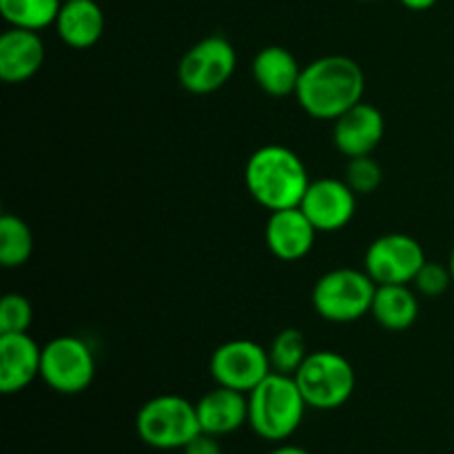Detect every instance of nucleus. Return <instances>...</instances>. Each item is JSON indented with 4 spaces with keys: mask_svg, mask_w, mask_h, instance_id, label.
Wrapping results in <instances>:
<instances>
[{
    "mask_svg": "<svg viewBox=\"0 0 454 454\" xmlns=\"http://www.w3.org/2000/svg\"><path fill=\"white\" fill-rule=\"evenodd\" d=\"M317 233H335L350 224L357 211V193L346 180L322 177L309 184L304 200L300 204Z\"/></svg>",
    "mask_w": 454,
    "mask_h": 454,
    "instance_id": "11",
    "label": "nucleus"
},
{
    "mask_svg": "<svg viewBox=\"0 0 454 454\" xmlns=\"http://www.w3.org/2000/svg\"><path fill=\"white\" fill-rule=\"evenodd\" d=\"M264 238L266 247L278 260L297 262L304 260L313 251L317 229L300 207L284 208V211L270 213L269 222H266Z\"/></svg>",
    "mask_w": 454,
    "mask_h": 454,
    "instance_id": "14",
    "label": "nucleus"
},
{
    "mask_svg": "<svg viewBox=\"0 0 454 454\" xmlns=\"http://www.w3.org/2000/svg\"><path fill=\"white\" fill-rule=\"evenodd\" d=\"M375 291V279L366 270L335 269L315 282L310 301L326 322L350 324L371 315Z\"/></svg>",
    "mask_w": 454,
    "mask_h": 454,
    "instance_id": "4",
    "label": "nucleus"
},
{
    "mask_svg": "<svg viewBox=\"0 0 454 454\" xmlns=\"http://www.w3.org/2000/svg\"><path fill=\"white\" fill-rule=\"evenodd\" d=\"M309 357V348H306L304 333L297 328H284L275 335V340L269 346V359L273 372H282V375H295L300 371L301 364Z\"/></svg>",
    "mask_w": 454,
    "mask_h": 454,
    "instance_id": "22",
    "label": "nucleus"
},
{
    "mask_svg": "<svg viewBox=\"0 0 454 454\" xmlns=\"http://www.w3.org/2000/svg\"><path fill=\"white\" fill-rule=\"evenodd\" d=\"M306 408L295 377L270 372L248 393V426L266 442H286L304 421Z\"/></svg>",
    "mask_w": 454,
    "mask_h": 454,
    "instance_id": "3",
    "label": "nucleus"
},
{
    "mask_svg": "<svg viewBox=\"0 0 454 454\" xmlns=\"http://www.w3.org/2000/svg\"><path fill=\"white\" fill-rule=\"evenodd\" d=\"M269 454H309V452L300 446H279L275 448V450H270Z\"/></svg>",
    "mask_w": 454,
    "mask_h": 454,
    "instance_id": "28",
    "label": "nucleus"
},
{
    "mask_svg": "<svg viewBox=\"0 0 454 454\" xmlns=\"http://www.w3.org/2000/svg\"><path fill=\"white\" fill-rule=\"evenodd\" d=\"M136 433L146 446L177 450L202 433L198 408L180 395H160L142 403L136 415Z\"/></svg>",
    "mask_w": 454,
    "mask_h": 454,
    "instance_id": "5",
    "label": "nucleus"
},
{
    "mask_svg": "<svg viewBox=\"0 0 454 454\" xmlns=\"http://www.w3.org/2000/svg\"><path fill=\"white\" fill-rule=\"evenodd\" d=\"M244 182L251 198L273 213L300 207L310 177L295 151L282 145H266L248 158Z\"/></svg>",
    "mask_w": 454,
    "mask_h": 454,
    "instance_id": "2",
    "label": "nucleus"
},
{
    "mask_svg": "<svg viewBox=\"0 0 454 454\" xmlns=\"http://www.w3.org/2000/svg\"><path fill=\"white\" fill-rule=\"evenodd\" d=\"M384 173H381L380 162L372 155H359L350 158L346 167V182L357 195H368L380 189Z\"/></svg>",
    "mask_w": 454,
    "mask_h": 454,
    "instance_id": "24",
    "label": "nucleus"
},
{
    "mask_svg": "<svg viewBox=\"0 0 454 454\" xmlns=\"http://www.w3.org/2000/svg\"><path fill=\"white\" fill-rule=\"evenodd\" d=\"M65 0H0V13L9 27L40 31L56 25Z\"/></svg>",
    "mask_w": 454,
    "mask_h": 454,
    "instance_id": "20",
    "label": "nucleus"
},
{
    "mask_svg": "<svg viewBox=\"0 0 454 454\" xmlns=\"http://www.w3.org/2000/svg\"><path fill=\"white\" fill-rule=\"evenodd\" d=\"M238 51L229 38L213 34L195 43L177 65V80L193 96L215 93L233 78Z\"/></svg>",
    "mask_w": 454,
    "mask_h": 454,
    "instance_id": "7",
    "label": "nucleus"
},
{
    "mask_svg": "<svg viewBox=\"0 0 454 454\" xmlns=\"http://www.w3.org/2000/svg\"><path fill=\"white\" fill-rule=\"evenodd\" d=\"M96 377L91 346L75 335L53 337L43 346L40 380L60 395L84 393Z\"/></svg>",
    "mask_w": 454,
    "mask_h": 454,
    "instance_id": "8",
    "label": "nucleus"
},
{
    "mask_svg": "<svg viewBox=\"0 0 454 454\" xmlns=\"http://www.w3.org/2000/svg\"><path fill=\"white\" fill-rule=\"evenodd\" d=\"M34 253V233L22 217L4 213L0 217V264L20 269Z\"/></svg>",
    "mask_w": 454,
    "mask_h": 454,
    "instance_id": "21",
    "label": "nucleus"
},
{
    "mask_svg": "<svg viewBox=\"0 0 454 454\" xmlns=\"http://www.w3.org/2000/svg\"><path fill=\"white\" fill-rule=\"evenodd\" d=\"M371 315L390 333L408 331L419 317V300L411 284H380Z\"/></svg>",
    "mask_w": 454,
    "mask_h": 454,
    "instance_id": "19",
    "label": "nucleus"
},
{
    "mask_svg": "<svg viewBox=\"0 0 454 454\" xmlns=\"http://www.w3.org/2000/svg\"><path fill=\"white\" fill-rule=\"evenodd\" d=\"M34 322L31 301L20 293H7L0 300V335L7 333H27Z\"/></svg>",
    "mask_w": 454,
    "mask_h": 454,
    "instance_id": "23",
    "label": "nucleus"
},
{
    "mask_svg": "<svg viewBox=\"0 0 454 454\" xmlns=\"http://www.w3.org/2000/svg\"><path fill=\"white\" fill-rule=\"evenodd\" d=\"M412 284H415V288L419 295L430 297V300H434V297H442L443 293L450 288V284H454L450 266H443V264H439V262L426 260V264L421 266L419 273H417L415 282Z\"/></svg>",
    "mask_w": 454,
    "mask_h": 454,
    "instance_id": "25",
    "label": "nucleus"
},
{
    "mask_svg": "<svg viewBox=\"0 0 454 454\" xmlns=\"http://www.w3.org/2000/svg\"><path fill=\"white\" fill-rule=\"evenodd\" d=\"M448 266H450V273H452V282H454V248L450 253V262H448Z\"/></svg>",
    "mask_w": 454,
    "mask_h": 454,
    "instance_id": "29",
    "label": "nucleus"
},
{
    "mask_svg": "<svg viewBox=\"0 0 454 454\" xmlns=\"http://www.w3.org/2000/svg\"><path fill=\"white\" fill-rule=\"evenodd\" d=\"M426 264L424 247L406 233H388L371 242L364 255V270L375 284H412Z\"/></svg>",
    "mask_w": 454,
    "mask_h": 454,
    "instance_id": "10",
    "label": "nucleus"
},
{
    "mask_svg": "<svg viewBox=\"0 0 454 454\" xmlns=\"http://www.w3.org/2000/svg\"><path fill=\"white\" fill-rule=\"evenodd\" d=\"M182 450H184V454H222V446L220 442H217V437L200 433L198 437L191 439Z\"/></svg>",
    "mask_w": 454,
    "mask_h": 454,
    "instance_id": "26",
    "label": "nucleus"
},
{
    "mask_svg": "<svg viewBox=\"0 0 454 454\" xmlns=\"http://www.w3.org/2000/svg\"><path fill=\"white\" fill-rule=\"evenodd\" d=\"M53 27L69 49H91L105 34L106 18L98 0H65Z\"/></svg>",
    "mask_w": 454,
    "mask_h": 454,
    "instance_id": "17",
    "label": "nucleus"
},
{
    "mask_svg": "<svg viewBox=\"0 0 454 454\" xmlns=\"http://www.w3.org/2000/svg\"><path fill=\"white\" fill-rule=\"evenodd\" d=\"M399 3L406 9H411V12H428V9L437 4V0H399Z\"/></svg>",
    "mask_w": 454,
    "mask_h": 454,
    "instance_id": "27",
    "label": "nucleus"
},
{
    "mask_svg": "<svg viewBox=\"0 0 454 454\" xmlns=\"http://www.w3.org/2000/svg\"><path fill=\"white\" fill-rule=\"evenodd\" d=\"M366 75L348 56H324L301 69L295 98L315 120H333L364 100Z\"/></svg>",
    "mask_w": 454,
    "mask_h": 454,
    "instance_id": "1",
    "label": "nucleus"
},
{
    "mask_svg": "<svg viewBox=\"0 0 454 454\" xmlns=\"http://www.w3.org/2000/svg\"><path fill=\"white\" fill-rule=\"evenodd\" d=\"M359 3H375V0H359Z\"/></svg>",
    "mask_w": 454,
    "mask_h": 454,
    "instance_id": "30",
    "label": "nucleus"
},
{
    "mask_svg": "<svg viewBox=\"0 0 454 454\" xmlns=\"http://www.w3.org/2000/svg\"><path fill=\"white\" fill-rule=\"evenodd\" d=\"M301 397L315 411H335L355 393L357 375L344 355L335 350H315L295 372Z\"/></svg>",
    "mask_w": 454,
    "mask_h": 454,
    "instance_id": "6",
    "label": "nucleus"
},
{
    "mask_svg": "<svg viewBox=\"0 0 454 454\" xmlns=\"http://www.w3.org/2000/svg\"><path fill=\"white\" fill-rule=\"evenodd\" d=\"M386 122L381 111L371 102H357L346 114L335 120L333 127V142L337 151L346 158L372 155V151L384 140Z\"/></svg>",
    "mask_w": 454,
    "mask_h": 454,
    "instance_id": "12",
    "label": "nucleus"
},
{
    "mask_svg": "<svg viewBox=\"0 0 454 454\" xmlns=\"http://www.w3.org/2000/svg\"><path fill=\"white\" fill-rule=\"evenodd\" d=\"M202 433L224 437L248 424V395L239 390L215 386L195 403Z\"/></svg>",
    "mask_w": 454,
    "mask_h": 454,
    "instance_id": "16",
    "label": "nucleus"
},
{
    "mask_svg": "<svg viewBox=\"0 0 454 454\" xmlns=\"http://www.w3.org/2000/svg\"><path fill=\"white\" fill-rule=\"evenodd\" d=\"M43 366V346L29 333L0 335V393L16 395L34 384Z\"/></svg>",
    "mask_w": 454,
    "mask_h": 454,
    "instance_id": "13",
    "label": "nucleus"
},
{
    "mask_svg": "<svg viewBox=\"0 0 454 454\" xmlns=\"http://www.w3.org/2000/svg\"><path fill=\"white\" fill-rule=\"evenodd\" d=\"M301 69L304 67L297 62V58L279 44L262 47L253 58V78L257 87L273 98L295 96Z\"/></svg>",
    "mask_w": 454,
    "mask_h": 454,
    "instance_id": "18",
    "label": "nucleus"
},
{
    "mask_svg": "<svg viewBox=\"0 0 454 454\" xmlns=\"http://www.w3.org/2000/svg\"><path fill=\"white\" fill-rule=\"evenodd\" d=\"M44 62V43L38 31L9 27L0 35V78L20 84L34 78Z\"/></svg>",
    "mask_w": 454,
    "mask_h": 454,
    "instance_id": "15",
    "label": "nucleus"
},
{
    "mask_svg": "<svg viewBox=\"0 0 454 454\" xmlns=\"http://www.w3.org/2000/svg\"><path fill=\"white\" fill-rule=\"evenodd\" d=\"M208 368L217 386L247 395L273 372L269 350L253 340H231L217 346Z\"/></svg>",
    "mask_w": 454,
    "mask_h": 454,
    "instance_id": "9",
    "label": "nucleus"
}]
</instances>
